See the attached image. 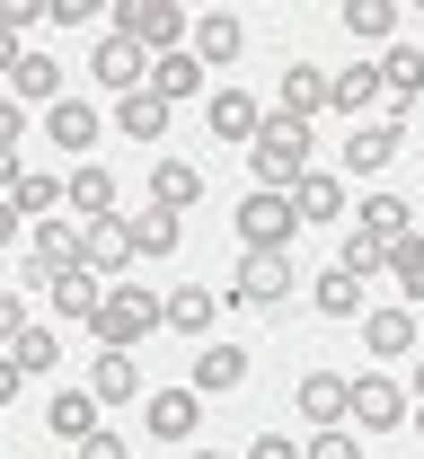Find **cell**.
Here are the masks:
<instances>
[{
  "label": "cell",
  "instance_id": "obj_41",
  "mask_svg": "<svg viewBox=\"0 0 424 459\" xmlns=\"http://www.w3.org/2000/svg\"><path fill=\"white\" fill-rule=\"evenodd\" d=\"M407 389H416V406H424V371H416V380H407Z\"/></svg>",
  "mask_w": 424,
  "mask_h": 459
},
{
  "label": "cell",
  "instance_id": "obj_30",
  "mask_svg": "<svg viewBox=\"0 0 424 459\" xmlns=\"http://www.w3.org/2000/svg\"><path fill=\"white\" fill-rule=\"evenodd\" d=\"M212 309H221V300H212L203 283H177V291H169V327H177V336H203V344H212Z\"/></svg>",
  "mask_w": 424,
  "mask_h": 459
},
{
  "label": "cell",
  "instance_id": "obj_18",
  "mask_svg": "<svg viewBox=\"0 0 424 459\" xmlns=\"http://www.w3.org/2000/svg\"><path fill=\"white\" fill-rule=\"evenodd\" d=\"M9 212H18V221H54V204H62V186L54 177H36V169H18V160H9Z\"/></svg>",
  "mask_w": 424,
  "mask_h": 459
},
{
  "label": "cell",
  "instance_id": "obj_16",
  "mask_svg": "<svg viewBox=\"0 0 424 459\" xmlns=\"http://www.w3.org/2000/svg\"><path fill=\"white\" fill-rule=\"evenodd\" d=\"M133 256H142V238H133V221H124V212L89 230V274H107V283H116V274L133 265Z\"/></svg>",
  "mask_w": 424,
  "mask_h": 459
},
{
  "label": "cell",
  "instance_id": "obj_10",
  "mask_svg": "<svg viewBox=\"0 0 424 459\" xmlns=\"http://www.w3.org/2000/svg\"><path fill=\"white\" fill-rule=\"evenodd\" d=\"M301 415L318 424V433L354 424V380H345V371H309V380H301Z\"/></svg>",
  "mask_w": 424,
  "mask_h": 459
},
{
  "label": "cell",
  "instance_id": "obj_26",
  "mask_svg": "<svg viewBox=\"0 0 424 459\" xmlns=\"http://www.w3.org/2000/svg\"><path fill=\"white\" fill-rule=\"evenodd\" d=\"M354 230H363V238H380V247H398V238H416V212H407V195H371Z\"/></svg>",
  "mask_w": 424,
  "mask_h": 459
},
{
  "label": "cell",
  "instance_id": "obj_1",
  "mask_svg": "<svg viewBox=\"0 0 424 459\" xmlns=\"http://www.w3.org/2000/svg\"><path fill=\"white\" fill-rule=\"evenodd\" d=\"M151 327H169V291H133V283H116L107 309L89 318L98 353H133V336H151Z\"/></svg>",
  "mask_w": 424,
  "mask_h": 459
},
{
  "label": "cell",
  "instance_id": "obj_8",
  "mask_svg": "<svg viewBox=\"0 0 424 459\" xmlns=\"http://www.w3.org/2000/svg\"><path fill=\"white\" fill-rule=\"evenodd\" d=\"M203 124H212V142H265V124H274V107L265 98H247V89H212V107H203Z\"/></svg>",
  "mask_w": 424,
  "mask_h": 459
},
{
  "label": "cell",
  "instance_id": "obj_17",
  "mask_svg": "<svg viewBox=\"0 0 424 459\" xmlns=\"http://www.w3.org/2000/svg\"><path fill=\"white\" fill-rule=\"evenodd\" d=\"M71 221H116V177L98 169V160H89V169H71Z\"/></svg>",
  "mask_w": 424,
  "mask_h": 459
},
{
  "label": "cell",
  "instance_id": "obj_4",
  "mask_svg": "<svg viewBox=\"0 0 424 459\" xmlns=\"http://www.w3.org/2000/svg\"><path fill=\"white\" fill-rule=\"evenodd\" d=\"M89 265V221H36L27 230V274L54 283V274H80Z\"/></svg>",
  "mask_w": 424,
  "mask_h": 459
},
{
  "label": "cell",
  "instance_id": "obj_9",
  "mask_svg": "<svg viewBox=\"0 0 424 459\" xmlns=\"http://www.w3.org/2000/svg\"><path fill=\"white\" fill-rule=\"evenodd\" d=\"M195 424H203V389H151L142 398V433L151 442H195Z\"/></svg>",
  "mask_w": 424,
  "mask_h": 459
},
{
  "label": "cell",
  "instance_id": "obj_6",
  "mask_svg": "<svg viewBox=\"0 0 424 459\" xmlns=\"http://www.w3.org/2000/svg\"><path fill=\"white\" fill-rule=\"evenodd\" d=\"M239 238H247V247H283V256H292V238H301V212H292V195L256 186V195L239 204Z\"/></svg>",
  "mask_w": 424,
  "mask_h": 459
},
{
  "label": "cell",
  "instance_id": "obj_27",
  "mask_svg": "<svg viewBox=\"0 0 424 459\" xmlns=\"http://www.w3.org/2000/svg\"><path fill=\"white\" fill-rule=\"evenodd\" d=\"M9 89H18L27 107H54V98H62V71H54V54H18V62H9Z\"/></svg>",
  "mask_w": 424,
  "mask_h": 459
},
{
  "label": "cell",
  "instance_id": "obj_7",
  "mask_svg": "<svg viewBox=\"0 0 424 459\" xmlns=\"http://www.w3.org/2000/svg\"><path fill=\"white\" fill-rule=\"evenodd\" d=\"M398 424H416V398L389 371H363L354 380V433H398Z\"/></svg>",
  "mask_w": 424,
  "mask_h": 459
},
{
  "label": "cell",
  "instance_id": "obj_13",
  "mask_svg": "<svg viewBox=\"0 0 424 459\" xmlns=\"http://www.w3.org/2000/svg\"><path fill=\"white\" fill-rule=\"evenodd\" d=\"M363 344L380 353V362L416 353V309H407V300H389V309H363Z\"/></svg>",
  "mask_w": 424,
  "mask_h": 459
},
{
  "label": "cell",
  "instance_id": "obj_42",
  "mask_svg": "<svg viewBox=\"0 0 424 459\" xmlns=\"http://www.w3.org/2000/svg\"><path fill=\"white\" fill-rule=\"evenodd\" d=\"M195 459H221V451H195Z\"/></svg>",
  "mask_w": 424,
  "mask_h": 459
},
{
  "label": "cell",
  "instance_id": "obj_20",
  "mask_svg": "<svg viewBox=\"0 0 424 459\" xmlns=\"http://www.w3.org/2000/svg\"><path fill=\"white\" fill-rule=\"evenodd\" d=\"M151 204L195 212V204H203V169H195V160H160V169H151Z\"/></svg>",
  "mask_w": 424,
  "mask_h": 459
},
{
  "label": "cell",
  "instance_id": "obj_21",
  "mask_svg": "<svg viewBox=\"0 0 424 459\" xmlns=\"http://www.w3.org/2000/svg\"><path fill=\"white\" fill-rule=\"evenodd\" d=\"M239 380H247V353H239V344H203V353H195V389H203V398H230Z\"/></svg>",
  "mask_w": 424,
  "mask_h": 459
},
{
  "label": "cell",
  "instance_id": "obj_39",
  "mask_svg": "<svg viewBox=\"0 0 424 459\" xmlns=\"http://www.w3.org/2000/svg\"><path fill=\"white\" fill-rule=\"evenodd\" d=\"M80 459H133V451H124V433H89V442H80Z\"/></svg>",
  "mask_w": 424,
  "mask_h": 459
},
{
  "label": "cell",
  "instance_id": "obj_23",
  "mask_svg": "<svg viewBox=\"0 0 424 459\" xmlns=\"http://www.w3.org/2000/svg\"><path fill=\"white\" fill-rule=\"evenodd\" d=\"M124 221L142 238V256H177V238H186V212H169V204H142V212H124Z\"/></svg>",
  "mask_w": 424,
  "mask_h": 459
},
{
  "label": "cell",
  "instance_id": "obj_29",
  "mask_svg": "<svg viewBox=\"0 0 424 459\" xmlns=\"http://www.w3.org/2000/svg\"><path fill=\"white\" fill-rule=\"evenodd\" d=\"M151 89H160L169 107H186V98H203V62H195V54H160V62H151Z\"/></svg>",
  "mask_w": 424,
  "mask_h": 459
},
{
  "label": "cell",
  "instance_id": "obj_34",
  "mask_svg": "<svg viewBox=\"0 0 424 459\" xmlns=\"http://www.w3.org/2000/svg\"><path fill=\"white\" fill-rule=\"evenodd\" d=\"M45 133H54L62 151H89L98 142V107H45Z\"/></svg>",
  "mask_w": 424,
  "mask_h": 459
},
{
  "label": "cell",
  "instance_id": "obj_2",
  "mask_svg": "<svg viewBox=\"0 0 424 459\" xmlns=\"http://www.w3.org/2000/svg\"><path fill=\"white\" fill-rule=\"evenodd\" d=\"M247 160H256V177H265L274 195H292V186L309 177V124H301V115H274V124H265V142H256Z\"/></svg>",
  "mask_w": 424,
  "mask_h": 459
},
{
  "label": "cell",
  "instance_id": "obj_22",
  "mask_svg": "<svg viewBox=\"0 0 424 459\" xmlns=\"http://www.w3.org/2000/svg\"><path fill=\"white\" fill-rule=\"evenodd\" d=\"M309 300H318L327 318H345V327H354V318H363V274H354V265H327V274L309 283Z\"/></svg>",
  "mask_w": 424,
  "mask_h": 459
},
{
  "label": "cell",
  "instance_id": "obj_31",
  "mask_svg": "<svg viewBox=\"0 0 424 459\" xmlns=\"http://www.w3.org/2000/svg\"><path fill=\"white\" fill-rule=\"evenodd\" d=\"M9 371H18V380L54 371V327H36V318H27V327H9Z\"/></svg>",
  "mask_w": 424,
  "mask_h": 459
},
{
  "label": "cell",
  "instance_id": "obj_40",
  "mask_svg": "<svg viewBox=\"0 0 424 459\" xmlns=\"http://www.w3.org/2000/svg\"><path fill=\"white\" fill-rule=\"evenodd\" d=\"M247 459H309V451H301V442H283V433H265V442H256Z\"/></svg>",
  "mask_w": 424,
  "mask_h": 459
},
{
  "label": "cell",
  "instance_id": "obj_12",
  "mask_svg": "<svg viewBox=\"0 0 424 459\" xmlns=\"http://www.w3.org/2000/svg\"><path fill=\"white\" fill-rule=\"evenodd\" d=\"M186 45H195V62H203V71H221V62H239V45H247V27H239V18H230V9H203V18H195V36H186Z\"/></svg>",
  "mask_w": 424,
  "mask_h": 459
},
{
  "label": "cell",
  "instance_id": "obj_24",
  "mask_svg": "<svg viewBox=\"0 0 424 459\" xmlns=\"http://www.w3.org/2000/svg\"><path fill=\"white\" fill-rule=\"evenodd\" d=\"M45 424H54V433L71 442V451H80L89 433H107V424H98V398H89V389H62V398L45 406Z\"/></svg>",
  "mask_w": 424,
  "mask_h": 459
},
{
  "label": "cell",
  "instance_id": "obj_36",
  "mask_svg": "<svg viewBox=\"0 0 424 459\" xmlns=\"http://www.w3.org/2000/svg\"><path fill=\"white\" fill-rule=\"evenodd\" d=\"M398 27V0H345V36H389Z\"/></svg>",
  "mask_w": 424,
  "mask_h": 459
},
{
  "label": "cell",
  "instance_id": "obj_35",
  "mask_svg": "<svg viewBox=\"0 0 424 459\" xmlns=\"http://www.w3.org/2000/svg\"><path fill=\"white\" fill-rule=\"evenodd\" d=\"M389 274H398L407 309H416V300H424V238H398V247H389Z\"/></svg>",
  "mask_w": 424,
  "mask_h": 459
},
{
  "label": "cell",
  "instance_id": "obj_38",
  "mask_svg": "<svg viewBox=\"0 0 424 459\" xmlns=\"http://www.w3.org/2000/svg\"><path fill=\"white\" fill-rule=\"evenodd\" d=\"M309 459H363V433L336 424V433H309Z\"/></svg>",
  "mask_w": 424,
  "mask_h": 459
},
{
  "label": "cell",
  "instance_id": "obj_25",
  "mask_svg": "<svg viewBox=\"0 0 424 459\" xmlns=\"http://www.w3.org/2000/svg\"><path fill=\"white\" fill-rule=\"evenodd\" d=\"M398 160V124H363L354 142H345V177H380Z\"/></svg>",
  "mask_w": 424,
  "mask_h": 459
},
{
  "label": "cell",
  "instance_id": "obj_43",
  "mask_svg": "<svg viewBox=\"0 0 424 459\" xmlns=\"http://www.w3.org/2000/svg\"><path fill=\"white\" fill-rule=\"evenodd\" d=\"M416 433H424V406H416Z\"/></svg>",
  "mask_w": 424,
  "mask_h": 459
},
{
  "label": "cell",
  "instance_id": "obj_5",
  "mask_svg": "<svg viewBox=\"0 0 424 459\" xmlns=\"http://www.w3.org/2000/svg\"><path fill=\"white\" fill-rule=\"evenodd\" d=\"M230 300H247V309H283V300H292V256H283V247H247L239 274H230Z\"/></svg>",
  "mask_w": 424,
  "mask_h": 459
},
{
  "label": "cell",
  "instance_id": "obj_32",
  "mask_svg": "<svg viewBox=\"0 0 424 459\" xmlns=\"http://www.w3.org/2000/svg\"><path fill=\"white\" fill-rule=\"evenodd\" d=\"M380 80H389V98H424V45H389Z\"/></svg>",
  "mask_w": 424,
  "mask_h": 459
},
{
  "label": "cell",
  "instance_id": "obj_15",
  "mask_svg": "<svg viewBox=\"0 0 424 459\" xmlns=\"http://www.w3.org/2000/svg\"><path fill=\"white\" fill-rule=\"evenodd\" d=\"M318 107H336V71H318V62H292L283 71V115H318Z\"/></svg>",
  "mask_w": 424,
  "mask_h": 459
},
{
  "label": "cell",
  "instance_id": "obj_28",
  "mask_svg": "<svg viewBox=\"0 0 424 459\" xmlns=\"http://www.w3.org/2000/svg\"><path fill=\"white\" fill-rule=\"evenodd\" d=\"M116 124L133 142H160V133H169V98H160V89H133V98H116Z\"/></svg>",
  "mask_w": 424,
  "mask_h": 459
},
{
  "label": "cell",
  "instance_id": "obj_33",
  "mask_svg": "<svg viewBox=\"0 0 424 459\" xmlns=\"http://www.w3.org/2000/svg\"><path fill=\"white\" fill-rule=\"evenodd\" d=\"M371 98H389V80H380V62H345V71H336V107L354 115V107H371Z\"/></svg>",
  "mask_w": 424,
  "mask_h": 459
},
{
  "label": "cell",
  "instance_id": "obj_19",
  "mask_svg": "<svg viewBox=\"0 0 424 459\" xmlns=\"http://www.w3.org/2000/svg\"><path fill=\"white\" fill-rule=\"evenodd\" d=\"M292 212H301V230H327V221H345V186L309 169L301 186H292Z\"/></svg>",
  "mask_w": 424,
  "mask_h": 459
},
{
  "label": "cell",
  "instance_id": "obj_37",
  "mask_svg": "<svg viewBox=\"0 0 424 459\" xmlns=\"http://www.w3.org/2000/svg\"><path fill=\"white\" fill-rule=\"evenodd\" d=\"M336 265H354V274H380V265H389V247H380V238H363V230H354V238H345V247H336Z\"/></svg>",
  "mask_w": 424,
  "mask_h": 459
},
{
  "label": "cell",
  "instance_id": "obj_11",
  "mask_svg": "<svg viewBox=\"0 0 424 459\" xmlns=\"http://www.w3.org/2000/svg\"><path fill=\"white\" fill-rule=\"evenodd\" d=\"M142 45H133V36H107V45H98V54H89V71H98V89H116V98H133V89H151V80H142Z\"/></svg>",
  "mask_w": 424,
  "mask_h": 459
},
{
  "label": "cell",
  "instance_id": "obj_14",
  "mask_svg": "<svg viewBox=\"0 0 424 459\" xmlns=\"http://www.w3.org/2000/svg\"><path fill=\"white\" fill-rule=\"evenodd\" d=\"M89 398L98 406H142V362L133 353H98L89 362Z\"/></svg>",
  "mask_w": 424,
  "mask_h": 459
},
{
  "label": "cell",
  "instance_id": "obj_3",
  "mask_svg": "<svg viewBox=\"0 0 424 459\" xmlns=\"http://www.w3.org/2000/svg\"><path fill=\"white\" fill-rule=\"evenodd\" d=\"M116 36H133L142 54L160 62V54H177V36H195V18H186L177 0H124V9H116Z\"/></svg>",
  "mask_w": 424,
  "mask_h": 459
}]
</instances>
